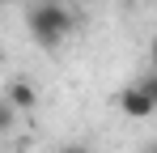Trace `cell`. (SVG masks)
I'll use <instances>...</instances> for the list:
<instances>
[{"label": "cell", "mask_w": 157, "mask_h": 153, "mask_svg": "<svg viewBox=\"0 0 157 153\" xmlns=\"http://www.w3.org/2000/svg\"><path fill=\"white\" fill-rule=\"evenodd\" d=\"M0 64H4V47H0Z\"/></svg>", "instance_id": "9c48e42d"}, {"label": "cell", "mask_w": 157, "mask_h": 153, "mask_svg": "<svg viewBox=\"0 0 157 153\" xmlns=\"http://www.w3.org/2000/svg\"><path fill=\"white\" fill-rule=\"evenodd\" d=\"M59 153H89V149H85V145H64Z\"/></svg>", "instance_id": "8992f818"}, {"label": "cell", "mask_w": 157, "mask_h": 153, "mask_svg": "<svg viewBox=\"0 0 157 153\" xmlns=\"http://www.w3.org/2000/svg\"><path fill=\"white\" fill-rule=\"evenodd\" d=\"M149 60H153V73H157V38L149 43Z\"/></svg>", "instance_id": "52a82bcc"}, {"label": "cell", "mask_w": 157, "mask_h": 153, "mask_svg": "<svg viewBox=\"0 0 157 153\" xmlns=\"http://www.w3.org/2000/svg\"><path fill=\"white\" fill-rule=\"evenodd\" d=\"M136 85H140V89H144V94L153 98V106H157V73H149V76H140Z\"/></svg>", "instance_id": "277c9868"}, {"label": "cell", "mask_w": 157, "mask_h": 153, "mask_svg": "<svg viewBox=\"0 0 157 153\" xmlns=\"http://www.w3.org/2000/svg\"><path fill=\"white\" fill-rule=\"evenodd\" d=\"M26 26L34 34V43L43 47H59L68 34H72V13L59 4V0H38L26 9Z\"/></svg>", "instance_id": "6da1fadb"}, {"label": "cell", "mask_w": 157, "mask_h": 153, "mask_svg": "<svg viewBox=\"0 0 157 153\" xmlns=\"http://www.w3.org/2000/svg\"><path fill=\"white\" fill-rule=\"evenodd\" d=\"M13 115H17V111H13L9 102H0V132H9V128H13Z\"/></svg>", "instance_id": "5b68a950"}, {"label": "cell", "mask_w": 157, "mask_h": 153, "mask_svg": "<svg viewBox=\"0 0 157 153\" xmlns=\"http://www.w3.org/2000/svg\"><path fill=\"white\" fill-rule=\"evenodd\" d=\"M9 106L13 111H34L38 106V89H34V81H26V76H17V81H9Z\"/></svg>", "instance_id": "3957f363"}, {"label": "cell", "mask_w": 157, "mask_h": 153, "mask_svg": "<svg viewBox=\"0 0 157 153\" xmlns=\"http://www.w3.org/2000/svg\"><path fill=\"white\" fill-rule=\"evenodd\" d=\"M119 111H123L128 119H149L157 106H153V98H149V94H144L140 85H128V89L119 94Z\"/></svg>", "instance_id": "7a4b0ae2"}, {"label": "cell", "mask_w": 157, "mask_h": 153, "mask_svg": "<svg viewBox=\"0 0 157 153\" xmlns=\"http://www.w3.org/2000/svg\"><path fill=\"white\" fill-rule=\"evenodd\" d=\"M144 153H157V140H149V149H144Z\"/></svg>", "instance_id": "ba28073f"}]
</instances>
